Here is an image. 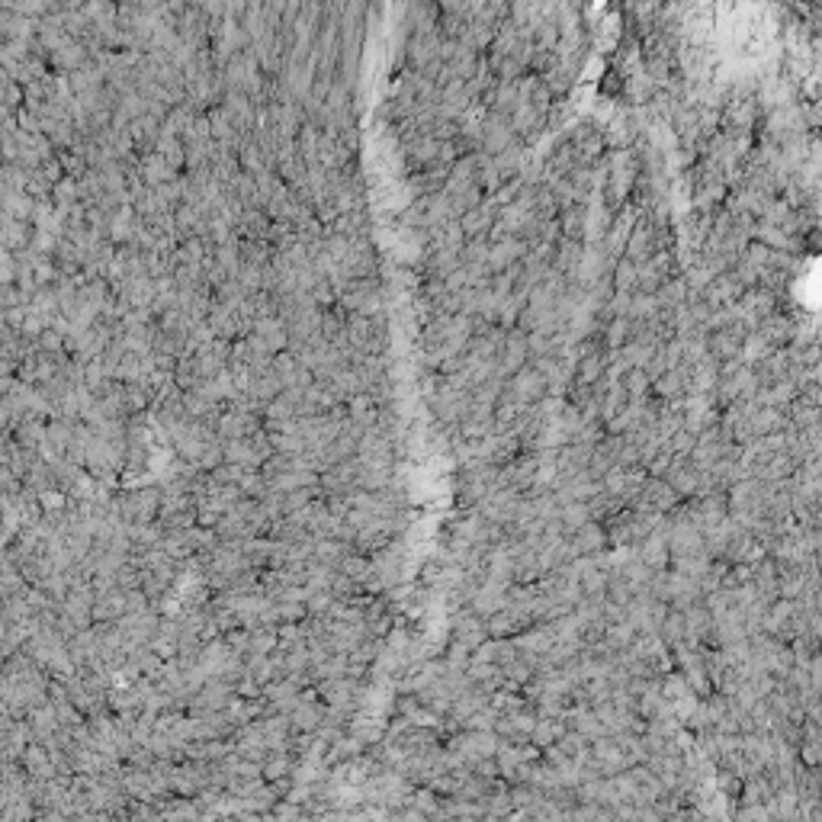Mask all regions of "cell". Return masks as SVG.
<instances>
[{"label": "cell", "instance_id": "6da1fadb", "mask_svg": "<svg viewBox=\"0 0 822 822\" xmlns=\"http://www.w3.org/2000/svg\"><path fill=\"white\" fill-rule=\"evenodd\" d=\"M290 720H292V726H296V729H302V732H315L318 726L324 722V713L318 710L315 704H312V697H306V694H302L299 704L292 706Z\"/></svg>", "mask_w": 822, "mask_h": 822}, {"label": "cell", "instance_id": "7a4b0ae2", "mask_svg": "<svg viewBox=\"0 0 822 822\" xmlns=\"http://www.w3.org/2000/svg\"><path fill=\"white\" fill-rule=\"evenodd\" d=\"M338 569H341L344 575H350L354 582H357V578L363 582V578H370V572H373V565L366 562L363 556H344V562L338 565Z\"/></svg>", "mask_w": 822, "mask_h": 822}, {"label": "cell", "instance_id": "3957f363", "mask_svg": "<svg viewBox=\"0 0 822 822\" xmlns=\"http://www.w3.org/2000/svg\"><path fill=\"white\" fill-rule=\"evenodd\" d=\"M292 771V764L286 761L283 755H274V758H267L264 761V777L267 781H280L283 774H290Z\"/></svg>", "mask_w": 822, "mask_h": 822}]
</instances>
